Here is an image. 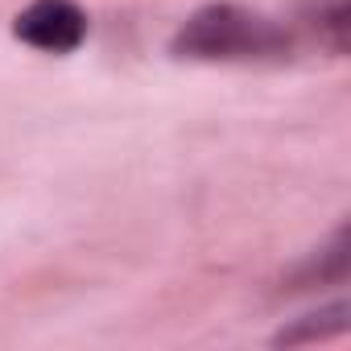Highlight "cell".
<instances>
[{
    "mask_svg": "<svg viewBox=\"0 0 351 351\" xmlns=\"http://www.w3.org/2000/svg\"><path fill=\"white\" fill-rule=\"evenodd\" d=\"M293 46L289 29L277 21L248 13L240 5H211L199 9L173 38L178 58H199V62H252V58H281Z\"/></svg>",
    "mask_w": 351,
    "mask_h": 351,
    "instance_id": "cell-1",
    "label": "cell"
},
{
    "mask_svg": "<svg viewBox=\"0 0 351 351\" xmlns=\"http://www.w3.org/2000/svg\"><path fill=\"white\" fill-rule=\"evenodd\" d=\"M13 34L46 54H71L87 38V17L75 0H34V5L13 21Z\"/></svg>",
    "mask_w": 351,
    "mask_h": 351,
    "instance_id": "cell-2",
    "label": "cell"
},
{
    "mask_svg": "<svg viewBox=\"0 0 351 351\" xmlns=\"http://www.w3.org/2000/svg\"><path fill=\"white\" fill-rule=\"evenodd\" d=\"M343 326H347V306L339 302V306H330V310H322V314H306V322H298V326L281 330V335H277V343H306V339H326V335H339Z\"/></svg>",
    "mask_w": 351,
    "mask_h": 351,
    "instance_id": "cell-3",
    "label": "cell"
}]
</instances>
